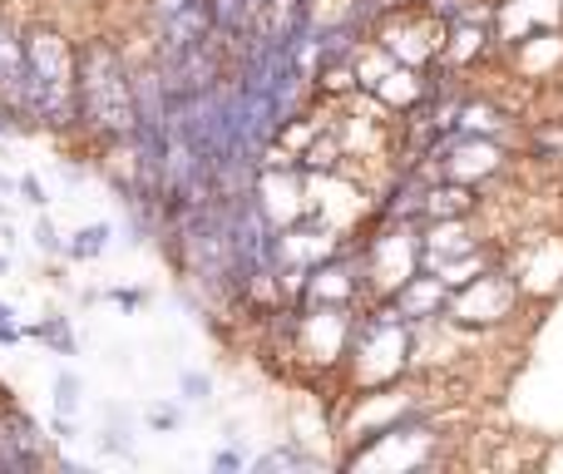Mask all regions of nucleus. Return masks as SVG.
<instances>
[{"instance_id": "nucleus-1", "label": "nucleus", "mask_w": 563, "mask_h": 474, "mask_svg": "<svg viewBox=\"0 0 563 474\" xmlns=\"http://www.w3.org/2000/svg\"><path fill=\"white\" fill-rule=\"evenodd\" d=\"M134 65L124 59V49L104 35L79 40V134L119 148L134 139Z\"/></svg>"}, {"instance_id": "nucleus-2", "label": "nucleus", "mask_w": 563, "mask_h": 474, "mask_svg": "<svg viewBox=\"0 0 563 474\" xmlns=\"http://www.w3.org/2000/svg\"><path fill=\"white\" fill-rule=\"evenodd\" d=\"M25 119L30 129L79 134V45L59 25H25Z\"/></svg>"}, {"instance_id": "nucleus-3", "label": "nucleus", "mask_w": 563, "mask_h": 474, "mask_svg": "<svg viewBox=\"0 0 563 474\" xmlns=\"http://www.w3.org/2000/svg\"><path fill=\"white\" fill-rule=\"evenodd\" d=\"M410 351H416V327L390 307V297H380L376 307L361 311V321H351L346 356H351V371H356L361 390L396 386L410 366Z\"/></svg>"}, {"instance_id": "nucleus-4", "label": "nucleus", "mask_w": 563, "mask_h": 474, "mask_svg": "<svg viewBox=\"0 0 563 474\" xmlns=\"http://www.w3.org/2000/svg\"><path fill=\"white\" fill-rule=\"evenodd\" d=\"M154 49H188L213 40V0H148Z\"/></svg>"}, {"instance_id": "nucleus-5", "label": "nucleus", "mask_w": 563, "mask_h": 474, "mask_svg": "<svg viewBox=\"0 0 563 474\" xmlns=\"http://www.w3.org/2000/svg\"><path fill=\"white\" fill-rule=\"evenodd\" d=\"M450 297H455V287H450L440 272L420 267V272H410L396 291H390V307H396L410 327H430V321L450 317Z\"/></svg>"}, {"instance_id": "nucleus-6", "label": "nucleus", "mask_w": 563, "mask_h": 474, "mask_svg": "<svg viewBox=\"0 0 563 474\" xmlns=\"http://www.w3.org/2000/svg\"><path fill=\"white\" fill-rule=\"evenodd\" d=\"M49 455V440L25 410H5L0 416V470H40Z\"/></svg>"}, {"instance_id": "nucleus-7", "label": "nucleus", "mask_w": 563, "mask_h": 474, "mask_svg": "<svg viewBox=\"0 0 563 474\" xmlns=\"http://www.w3.org/2000/svg\"><path fill=\"white\" fill-rule=\"evenodd\" d=\"M479 194L475 184H455V178H430L426 184V223H445V218H475Z\"/></svg>"}, {"instance_id": "nucleus-8", "label": "nucleus", "mask_w": 563, "mask_h": 474, "mask_svg": "<svg viewBox=\"0 0 563 474\" xmlns=\"http://www.w3.org/2000/svg\"><path fill=\"white\" fill-rule=\"evenodd\" d=\"M505 109L495 104V99H460V109H455V129H465V134H485V139H495V134H505Z\"/></svg>"}, {"instance_id": "nucleus-9", "label": "nucleus", "mask_w": 563, "mask_h": 474, "mask_svg": "<svg viewBox=\"0 0 563 474\" xmlns=\"http://www.w3.org/2000/svg\"><path fill=\"white\" fill-rule=\"evenodd\" d=\"M104 247H109V228L104 223H89V228H75L65 242V252L75 262H95V257H104Z\"/></svg>"}, {"instance_id": "nucleus-10", "label": "nucleus", "mask_w": 563, "mask_h": 474, "mask_svg": "<svg viewBox=\"0 0 563 474\" xmlns=\"http://www.w3.org/2000/svg\"><path fill=\"white\" fill-rule=\"evenodd\" d=\"M30 337L49 341V346L59 351V356H69V351H75V331H69V321H65V317H45L35 331H30Z\"/></svg>"}, {"instance_id": "nucleus-11", "label": "nucleus", "mask_w": 563, "mask_h": 474, "mask_svg": "<svg viewBox=\"0 0 563 474\" xmlns=\"http://www.w3.org/2000/svg\"><path fill=\"white\" fill-rule=\"evenodd\" d=\"M79 396H85V381H79L75 371H59V376H55V410H59V416H75Z\"/></svg>"}, {"instance_id": "nucleus-12", "label": "nucleus", "mask_w": 563, "mask_h": 474, "mask_svg": "<svg viewBox=\"0 0 563 474\" xmlns=\"http://www.w3.org/2000/svg\"><path fill=\"white\" fill-rule=\"evenodd\" d=\"M35 247L40 252H65V242H59V233H55V223H49V218H40V223H35Z\"/></svg>"}, {"instance_id": "nucleus-13", "label": "nucleus", "mask_w": 563, "mask_h": 474, "mask_svg": "<svg viewBox=\"0 0 563 474\" xmlns=\"http://www.w3.org/2000/svg\"><path fill=\"white\" fill-rule=\"evenodd\" d=\"M178 386H184L188 400H203L208 396V376H198V371H184V376H178Z\"/></svg>"}, {"instance_id": "nucleus-14", "label": "nucleus", "mask_w": 563, "mask_h": 474, "mask_svg": "<svg viewBox=\"0 0 563 474\" xmlns=\"http://www.w3.org/2000/svg\"><path fill=\"white\" fill-rule=\"evenodd\" d=\"M15 188H20V194H25V203L45 208V188H40V178H30V174H25V178H20V184H15Z\"/></svg>"}, {"instance_id": "nucleus-15", "label": "nucleus", "mask_w": 563, "mask_h": 474, "mask_svg": "<svg viewBox=\"0 0 563 474\" xmlns=\"http://www.w3.org/2000/svg\"><path fill=\"white\" fill-rule=\"evenodd\" d=\"M148 426H154V430H174L178 426V410H148Z\"/></svg>"}, {"instance_id": "nucleus-16", "label": "nucleus", "mask_w": 563, "mask_h": 474, "mask_svg": "<svg viewBox=\"0 0 563 474\" xmlns=\"http://www.w3.org/2000/svg\"><path fill=\"white\" fill-rule=\"evenodd\" d=\"M109 301H119V307H144V291H109Z\"/></svg>"}, {"instance_id": "nucleus-17", "label": "nucleus", "mask_w": 563, "mask_h": 474, "mask_svg": "<svg viewBox=\"0 0 563 474\" xmlns=\"http://www.w3.org/2000/svg\"><path fill=\"white\" fill-rule=\"evenodd\" d=\"M243 465V455H238V450H223V455H218V470H238Z\"/></svg>"}, {"instance_id": "nucleus-18", "label": "nucleus", "mask_w": 563, "mask_h": 474, "mask_svg": "<svg viewBox=\"0 0 563 474\" xmlns=\"http://www.w3.org/2000/svg\"><path fill=\"white\" fill-rule=\"evenodd\" d=\"M10 317H15V311H10V307H0V321H10Z\"/></svg>"}]
</instances>
